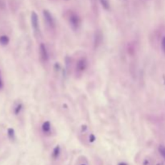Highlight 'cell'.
I'll use <instances>...</instances> for the list:
<instances>
[{"mask_svg":"<svg viewBox=\"0 0 165 165\" xmlns=\"http://www.w3.org/2000/svg\"><path fill=\"white\" fill-rule=\"evenodd\" d=\"M67 19L69 24H70L71 28L74 30H77L81 26V18L76 12H74L72 11H69L67 14Z\"/></svg>","mask_w":165,"mask_h":165,"instance_id":"6da1fadb","label":"cell"},{"mask_svg":"<svg viewBox=\"0 0 165 165\" xmlns=\"http://www.w3.org/2000/svg\"><path fill=\"white\" fill-rule=\"evenodd\" d=\"M88 67V61L86 57H81L76 61V73L77 74H83Z\"/></svg>","mask_w":165,"mask_h":165,"instance_id":"7a4b0ae2","label":"cell"},{"mask_svg":"<svg viewBox=\"0 0 165 165\" xmlns=\"http://www.w3.org/2000/svg\"><path fill=\"white\" fill-rule=\"evenodd\" d=\"M43 15L44 18V20H45L46 24L48 25V27H49L50 29L54 30L56 28V23L54 19L52 17V14L49 12L48 10H44Z\"/></svg>","mask_w":165,"mask_h":165,"instance_id":"3957f363","label":"cell"},{"mask_svg":"<svg viewBox=\"0 0 165 165\" xmlns=\"http://www.w3.org/2000/svg\"><path fill=\"white\" fill-rule=\"evenodd\" d=\"M31 23L33 30L36 33H40V25H39V19L38 15L35 11H32L31 14Z\"/></svg>","mask_w":165,"mask_h":165,"instance_id":"277c9868","label":"cell"},{"mask_svg":"<svg viewBox=\"0 0 165 165\" xmlns=\"http://www.w3.org/2000/svg\"><path fill=\"white\" fill-rule=\"evenodd\" d=\"M40 58L42 59V61L44 62H47L49 61V52H48V50H47V48H46V45L44 44H40Z\"/></svg>","mask_w":165,"mask_h":165,"instance_id":"5b68a950","label":"cell"},{"mask_svg":"<svg viewBox=\"0 0 165 165\" xmlns=\"http://www.w3.org/2000/svg\"><path fill=\"white\" fill-rule=\"evenodd\" d=\"M103 40V36L101 33V31H97L94 34V49H97L99 46L101 45V42Z\"/></svg>","mask_w":165,"mask_h":165,"instance_id":"8992f818","label":"cell"},{"mask_svg":"<svg viewBox=\"0 0 165 165\" xmlns=\"http://www.w3.org/2000/svg\"><path fill=\"white\" fill-rule=\"evenodd\" d=\"M10 42L9 37L6 35H3L0 36V44L2 46H6Z\"/></svg>","mask_w":165,"mask_h":165,"instance_id":"52a82bcc","label":"cell"},{"mask_svg":"<svg viewBox=\"0 0 165 165\" xmlns=\"http://www.w3.org/2000/svg\"><path fill=\"white\" fill-rule=\"evenodd\" d=\"M42 131H43L44 133H49L50 131H51V124H50V122L49 121H46L43 123L42 125Z\"/></svg>","mask_w":165,"mask_h":165,"instance_id":"ba28073f","label":"cell"},{"mask_svg":"<svg viewBox=\"0 0 165 165\" xmlns=\"http://www.w3.org/2000/svg\"><path fill=\"white\" fill-rule=\"evenodd\" d=\"M100 2H101V4L102 7L104 8L105 10H106V11H109L110 8V3H109V0H100Z\"/></svg>","mask_w":165,"mask_h":165,"instance_id":"9c48e42d","label":"cell"},{"mask_svg":"<svg viewBox=\"0 0 165 165\" xmlns=\"http://www.w3.org/2000/svg\"><path fill=\"white\" fill-rule=\"evenodd\" d=\"M60 153H61V148L59 146H56V147L54 148V150L52 151V157L54 159H56L59 156H60Z\"/></svg>","mask_w":165,"mask_h":165,"instance_id":"30bf717a","label":"cell"},{"mask_svg":"<svg viewBox=\"0 0 165 165\" xmlns=\"http://www.w3.org/2000/svg\"><path fill=\"white\" fill-rule=\"evenodd\" d=\"M22 109H23V104L22 103H19V104L16 105L15 108H14V113H15V114L18 115L20 113Z\"/></svg>","mask_w":165,"mask_h":165,"instance_id":"8fae6325","label":"cell"},{"mask_svg":"<svg viewBox=\"0 0 165 165\" xmlns=\"http://www.w3.org/2000/svg\"><path fill=\"white\" fill-rule=\"evenodd\" d=\"M7 134H8V137L11 139H15V131L13 128H9L7 131Z\"/></svg>","mask_w":165,"mask_h":165,"instance_id":"7c38bea8","label":"cell"},{"mask_svg":"<svg viewBox=\"0 0 165 165\" xmlns=\"http://www.w3.org/2000/svg\"><path fill=\"white\" fill-rule=\"evenodd\" d=\"M159 151L160 153V155L165 159V147L163 145H160L159 147Z\"/></svg>","mask_w":165,"mask_h":165,"instance_id":"4fadbf2b","label":"cell"},{"mask_svg":"<svg viewBox=\"0 0 165 165\" xmlns=\"http://www.w3.org/2000/svg\"><path fill=\"white\" fill-rule=\"evenodd\" d=\"M161 48H162L163 52L165 54V36L163 37L162 40H161Z\"/></svg>","mask_w":165,"mask_h":165,"instance_id":"5bb4252c","label":"cell"},{"mask_svg":"<svg viewBox=\"0 0 165 165\" xmlns=\"http://www.w3.org/2000/svg\"><path fill=\"white\" fill-rule=\"evenodd\" d=\"M4 87V83H3V80L2 78V74H1V71H0V89H3Z\"/></svg>","mask_w":165,"mask_h":165,"instance_id":"9a60e30c","label":"cell"},{"mask_svg":"<svg viewBox=\"0 0 165 165\" xmlns=\"http://www.w3.org/2000/svg\"><path fill=\"white\" fill-rule=\"evenodd\" d=\"M95 139H96V138H95L94 135H93V134H91V135H89V142H91V143H93V142H94Z\"/></svg>","mask_w":165,"mask_h":165,"instance_id":"2e32d148","label":"cell"},{"mask_svg":"<svg viewBox=\"0 0 165 165\" xmlns=\"http://www.w3.org/2000/svg\"><path fill=\"white\" fill-rule=\"evenodd\" d=\"M86 129H87V127H86V125L82 126H81V131H85Z\"/></svg>","mask_w":165,"mask_h":165,"instance_id":"e0dca14e","label":"cell"},{"mask_svg":"<svg viewBox=\"0 0 165 165\" xmlns=\"http://www.w3.org/2000/svg\"><path fill=\"white\" fill-rule=\"evenodd\" d=\"M119 165H127V164H126V163H120V164Z\"/></svg>","mask_w":165,"mask_h":165,"instance_id":"ac0fdd59","label":"cell"},{"mask_svg":"<svg viewBox=\"0 0 165 165\" xmlns=\"http://www.w3.org/2000/svg\"><path fill=\"white\" fill-rule=\"evenodd\" d=\"M81 165H85V164H81Z\"/></svg>","mask_w":165,"mask_h":165,"instance_id":"d6986e66","label":"cell"}]
</instances>
